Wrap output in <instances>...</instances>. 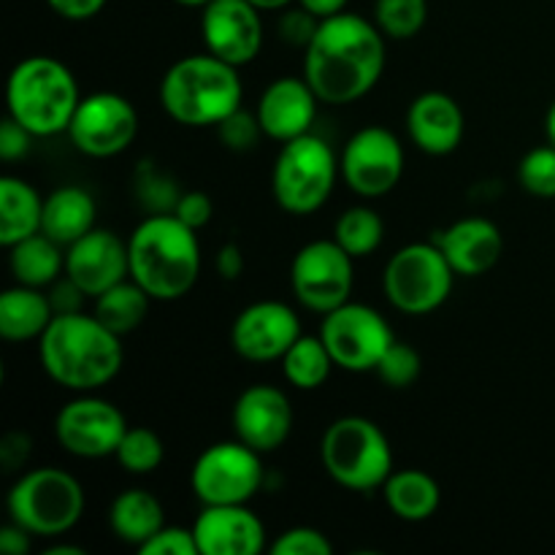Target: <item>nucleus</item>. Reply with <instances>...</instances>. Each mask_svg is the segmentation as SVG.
Here are the masks:
<instances>
[{
	"label": "nucleus",
	"instance_id": "37998d69",
	"mask_svg": "<svg viewBox=\"0 0 555 555\" xmlns=\"http://www.w3.org/2000/svg\"><path fill=\"white\" fill-rule=\"evenodd\" d=\"M33 133L27 128H22L14 117L5 114V119L0 122V157L3 160H20V157L27 155L30 150Z\"/></svg>",
	"mask_w": 555,
	"mask_h": 555
},
{
	"label": "nucleus",
	"instance_id": "5fc2aeb1",
	"mask_svg": "<svg viewBox=\"0 0 555 555\" xmlns=\"http://www.w3.org/2000/svg\"><path fill=\"white\" fill-rule=\"evenodd\" d=\"M179 5H188V9H204V5H209L211 0H177Z\"/></svg>",
	"mask_w": 555,
	"mask_h": 555
},
{
	"label": "nucleus",
	"instance_id": "2eb2a0df",
	"mask_svg": "<svg viewBox=\"0 0 555 555\" xmlns=\"http://www.w3.org/2000/svg\"><path fill=\"white\" fill-rule=\"evenodd\" d=\"M128 428L122 412L112 401L95 399V396L68 401L54 417V437L60 448L76 459L114 455Z\"/></svg>",
	"mask_w": 555,
	"mask_h": 555
},
{
	"label": "nucleus",
	"instance_id": "f8f14e48",
	"mask_svg": "<svg viewBox=\"0 0 555 555\" xmlns=\"http://www.w3.org/2000/svg\"><path fill=\"white\" fill-rule=\"evenodd\" d=\"M352 255L345 253L334 238H318L304 244L291 266L293 296L309 312L328 314L331 309L350 301L352 282Z\"/></svg>",
	"mask_w": 555,
	"mask_h": 555
},
{
	"label": "nucleus",
	"instance_id": "6ab92c4d",
	"mask_svg": "<svg viewBox=\"0 0 555 555\" xmlns=\"http://www.w3.org/2000/svg\"><path fill=\"white\" fill-rule=\"evenodd\" d=\"M65 274L87 293L98 298L108 287L130 276V249L117 233L92 228L65 253Z\"/></svg>",
	"mask_w": 555,
	"mask_h": 555
},
{
	"label": "nucleus",
	"instance_id": "393cba45",
	"mask_svg": "<svg viewBox=\"0 0 555 555\" xmlns=\"http://www.w3.org/2000/svg\"><path fill=\"white\" fill-rule=\"evenodd\" d=\"M95 198L85 188H57L43 201V225L41 231L63 247L79 242L85 233L95 228Z\"/></svg>",
	"mask_w": 555,
	"mask_h": 555
},
{
	"label": "nucleus",
	"instance_id": "49530a36",
	"mask_svg": "<svg viewBox=\"0 0 555 555\" xmlns=\"http://www.w3.org/2000/svg\"><path fill=\"white\" fill-rule=\"evenodd\" d=\"M49 9L54 11L57 16L70 22H85L92 20L95 14H101L106 0H47Z\"/></svg>",
	"mask_w": 555,
	"mask_h": 555
},
{
	"label": "nucleus",
	"instance_id": "9b49d317",
	"mask_svg": "<svg viewBox=\"0 0 555 555\" xmlns=\"http://www.w3.org/2000/svg\"><path fill=\"white\" fill-rule=\"evenodd\" d=\"M320 336L336 366L347 372H374L385 350L396 341L388 320L377 309L352 301L323 314Z\"/></svg>",
	"mask_w": 555,
	"mask_h": 555
},
{
	"label": "nucleus",
	"instance_id": "9d476101",
	"mask_svg": "<svg viewBox=\"0 0 555 555\" xmlns=\"http://www.w3.org/2000/svg\"><path fill=\"white\" fill-rule=\"evenodd\" d=\"M258 450L236 442H217L195 459L190 488L204 507L247 504L263 488V461Z\"/></svg>",
	"mask_w": 555,
	"mask_h": 555
},
{
	"label": "nucleus",
	"instance_id": "473e14b6",
	"mask_svg": "<svg viewBox=\"0 0 555 555\" xmlns=\"http://www.w3.org/2000/svg\"><path fill=\"white\" fill-rule=\"evenodd\" d=\"M426 20V0H377L374 3V25L385 33V38H393V41L415 38Z\"/></svg>",
	"mask_w": 555,
	"mask_h": 555
},
{
	"label": "nucleus",
	"instance_id": "2f4dec72",
	"mask_svg": "<svg viewBox=\"0 0 555 555\" xmlns=\"http://www.w3.org/2000/svg\"><path fill=\"white\" fill-rule=\"evenodd\" d=\"M385 238V222L369 206H352L341 211L334 225V242L352 258H366L379 249Z\"/></svg>",
	"mask_w": 555,
	"mask_h": 555
},
{
	"label": "nucleus",
	"instance_id": "4be33fe9",
	"mask_svg": "<svg viewBox=\"0 0 555 555\" xmlns=\"http://www.w3.org/2000/svg\"><path fill=\"white\" fill-rule=\"evenodd\" d=\"M459 276L488 274L504 253V236L486 217H464L434 236Z\"/></svg>",
	"mask_w": 555,
	"mask_h": 555
},
{
	"label": "nucleus",
	"instance_id": "a211bd4d",
	"mask_svg": "<svg viewBox=\"0 0 555 555\" xmlns=\"http://www.w3.org/2000/svg\"><path fill=\"white\" fill-rule=\"evenodd\" d=\"M231 423L244 444L258 453H274L293 431L291 399L274 385H253L233 404Z\"/></svg>",
	"mask_w": 555,
	"mask_h": 555
},
{
	"label": "nucleus",
	"instance_id": "603ef678",
	"mask_svg": "<svg viewBox=\"0 0 555 555\" xmlns=\"http://www.w3.org/2000/svg\"><path fill=\"white\" fill-rule=\"evenodd\" d=\"M43 555H87V551H81V547L76 545H54V547H47Z\"/></svg>",
	"mask_w": 555,
	"mask_h": 555
},
{
	"label": "nucleus",
	"instance_id": "aec40b11",
	"mask_svg": "<svg viewBox=\"0 0 555 555\" xmlns=\"http://www.w3.org/2000/svg\"><path fill=\"white\" fill-rule=\"evenodd\" d=\"M201 555H258L266 547V526L247 504H211L193 524Z\"/></svg>",
	"mask_w": 555,
	"mask_h": 555
},
{
	"label": "nucleus",
	"instance_id": "ea45409f",
	"mask_svg": "<svg viewBox=\"0 0 555 555\" xmlns=\"http://www.w3.org/2000/svg\"><path fill=\"white\" fill-rule=\"evenodd\" d=\"M141 555H201L193 529L182 526H163L150 542L139 547Z\"/></svg>",
	"mask_w": 555,
	"mask_h": 555
},
{
	"label": "nucleus",
	"instance_id": "f257e3e1",
	"mask_svg": "<svg viewBox=\"0 0 555 555\" xmlns=\"http://www.w3.org/2000/svg\"><path fill=\"white\" fill-rule=\"evenodd\" d=\"M304 76L320 103L347 106L374 90L385 70V33L361 14L339 11L320 20L304 49Z\"/></svg>",
	"mask_w": 555,
	"mask_h": 555
},
{
	"label": "nucleus",
	"instance_id": "a18cd8bd",
	"mask_svg": "<svg viewBox=\"0 0 555 555\" xmlns=\"http://www.w3.org/2000/svg\"><path fill=\"white\" fill-rule=\"evenodd\" d=\"M27 455H30V437L27 434L11 431L0 439V464L5 466V472L20 469Z\"/></svg>",
	"mask_w": 555,
	"mask_h": 555
},
{
	"label": "nucleus",
	"instance_id": "09e8293b",
	"mask_svg": "<svg viewBox=\"0 0 555 555\" xmlns=\"http://www.w3.org/2000/svg\"><path fill=\"white\" fill-rule=\"evenodd\" d=\"M30 531L22 529L20 524H14L11 520L9 526H3L0 529V553L5 555H25L30 551Z\"/></svg>",
	"mask_w": 555,
	"mask_h": 555
},
{
	"label": "nucleus",
	"instance_id": "8fccbe9b",
	"mask_svg": "<svg viewBox=\"0 0 555 555\" xmlns=\"http://www.w3.org/2000/svg\"><path fill=\"white\" fill-rule=\"evenodd\" d=\"M347 3H350V0H298V5L312 11V14L320 16V20L339 14V11L347 9Z\"/></svg>",
	"mask_w": 555,
	"mask_h": 555
},
{
	"label": "nucleus",
	"instance_id": "72a5a7b5",
	"mask_svg": "<svg viewBox=\"0 0 555 555\" xmlns=\"http://www.w3.org/2000/svg\"><path fill=\"white\" fill-rule=\"evenodd\" d=\"M114 459L130 475H152L166 459V448H163V439L152 428L135 426L125 431Z\"/></svg>",
	"mask_w": 555,
	"mask_h": 555
},
{
	"label": "nucleus",
	"instance_id": "f704fd0d",
	"mask_svg": "<svg viewBox=\"0 0 555 555\" xmlns=\"http://www.w3.org/2000/svg\"><path fill=\"white\" fill-rule=\"evenodd\" d=\"M135 193H139V201L150 215H173L177 201L182 198L177 184L163 177L155 163H141V168L135 171Z\"/></svg>",
	"mask_w": 555,
	"mask_h": 555
},
{
	"label": "nucleus",
	"instance_id": "a878e982",
	"mask_svg": "<svg viewBox=\"0 0 555 555\" xmlns=\"http://www.w3.org/2000/svg\"><path fill=\"white\" fill-rule=\"evenodd\" d=\"M383 496L385 504L390 507V513H393L396 518L406 520V524L428 520L439 509V502H442L439 482L423 469L393 472V475L385 480Z\"/></svg>",
	"mask_w": 555,
	"mask_h": 555
},
{
	"label": "nucleus",
	"instance_id": "58836bf2",
	"mask_svg": "<svg viewBox=\"0 0 555 555\" xmlns=\"http://www.w3.org/2000/svg\"><path fill=\"white\" fill-rule=\"evenodd\" d=\"M269 551L271 555H331L334 545H331V540L323 531L309 529V526H296V529H287L285 534L276 537Z\"/></svg>",
	"mask_w": 555,
	"mask_h": 555
},
{
	"label": "nucleus",
	"instance_id": "7ed1b4c3",
	"mask_svg": "<svg viewBox=\"0 0 555 555\" xmlns=\"http://www.w3.org/2000/svg\"><path fill=\"white\" fill-rule=\"evenodd\" d=\"M198 231L177 215H150L130 236V276L152 301H177L188 296L201 276Z\"/></svg>",
	"mask_w": 555,
	"mask_h": 555
},
{
	"label": "nucleus",
	"instance_id": "b1692460",
	"mask_svg": "<svg viewBox=\"0 0 555 555\" xmlns=\"http://www.w3.org/2000/svg\"><path fill=\"white\" fill-rule=\"evenodd\" d=\"M52 320V301L41 287L14 285L0 296V336L11 345L41 339Z\"/></svg>",
	"mask_w": 555,
	"mask_h": 555
},
{
	"label": "nucleus",
	"instance_id": "de8ad7c7",
	"mask_svg": "<svg viewBox=\"0 0 555 555\" xmlns=\"http://www.w3.org/2000/svg\"><path fill=\"white\" fill-rule=\"evenodd\" d=\"M217 271L225 282H236L244 274V253L238 244H222L220 253H217Z\"/></svg>",
	"mask_w": 555,
	"mask_h": 555
},
{
	"label": "nucleus",
	"instance_id": "79ce46f5",
	"mask_svg": "<svg viewBox=\"0 0 555 555\" xmlns=\"http://www.w3.org/2000/svg\"><path fill=\"white\" fill-rule=\"evenodd\" d=\"M173 215H177L188 228L201 231V228L209 225L211 217H215V204H211L209 195L201 193V190H190V193H182V198L177 201Z\"/></svg>",
	"mask_w": 555,
	"mask_h": 555
},
{
	"label": "nucleus",
	"instance_id": "7c9ffc66",
	"mask_svg": "<svg viewBox=\"0 0 555 555\" xmlns=\"http://www.w3.org/2000/svg\"><path fill=\"white\" fill-rule=\"evenodd\" d=\"M334 366L336 363L325 347L323 336L301 334L293 341L291 350L282 356V372H285L287 383L298 390H318L331 377Z\"/></svg>",
	"mask_w": 555,
	"mask_h": 555
},
{
	"label": "nucleus",
	"instance_id": "c9c22d12",
	"mask_svg": "<svg viewBox=\"0 0 555 555\" xmlns=\"http://www.w3.org/2000/svg\"><path fill=\"white\" fill-rule=\"evenodd\" d=\"M518 179L526 193L537 198H555V144L526 152L518 166Z\"/></svg>",
	"mask_w": 555,
	"mask_h": 555
},
{
	"label": "nucleus",
	"instance_id": "4468645a",
	"mask_svg": "<svg viewBox=\"0 0 555 555\" xmlns=\"http://www.w3.org/2000/svg\"><path fill=\"white\" fill-rule=\"evenodd\" d=\"M341 179L363 198H383L404 173V146L388 128H361L339 157Z\"/></svg>",
	"mask_w": 555,
	"mask_h": 555
},
{
	"label": "nucleus",
	"instance_id": "6e6552de",
	"mask_svg": "<svg viewBox=\"0 0 555 555\" xmlns=\"http://www.w3.org/2000/svg\"><path fill=\"white\" fill-rule=\"evenodd\" d=\"M9 515L33 537H60L79 524L85 491L74 475L54 466L25 472L9 491Z\"/></svg>",
	"mask_w": 555,
	"mask_h": 555
},
{
	"label": "nucleus",
	"instance_id": "0eeeda50",
	"mask_svg": "<svg viewBox=\"0 0 555 555\" xmlns=\"http://www.w3.org/2000/svg\"><path fill=\"white\" fill-rule=\"evenodd\" d=\"M339 173L334 150L320 135L304 133L282 144L271 168V193L287 215H314L331 198Z\"/></svg>",
	"mask_w": 555,
	"mask_h": 555
},
{
	"label": "nucleus",
	"instance_id": "423d86ee",
	"mask_svg": "<svg viewBox=\"0 0 555 555\" xmlns=\"http://www.w3.org/2000/svg\"><path fill=\"white\" fill-rule=\"evenodd\" d=\"M320 459L331 480L347 491H374L393 475L388 437L377 423L361 415H345L325 428Z\"/></svg>",
	"mask_w": 555,
	"mask_h": 555
},
{
	"label": "nucleus",
	"instance_id": "c85d7f7f",
	"mask_svg": "<svg viewBox=\"0 0 555 555\" xmlns=\"http://www.w3.org/2000/svg\"><path fill=\"white\" fill-rule=\"evenodd\" d=\"M9 266L16 285L27 287H49L60 280L65 269L63 244L49 238L47 233H33L22 238L14 247H9Z\"/></svg>",
	"mask_w": 555,
	"mask_h": 555
},
{
	"label": "nucleus",
	"instance_id": "e433bc0d",
	"mask_svg": "<svg viewBox=\"0 0 555 555\" xmlns=\"http://www.w3.org/2000/svg\"><path fill=\"white\" fill-rule=\"evenodd\" d=\"M421 356H417L415 347L410 345H401V341H393V345L385 350L383 361L377 363V377L383 379L388 388H410V385L417 383L421 377Z\"/></svg>",
	"mask_w": 555,
	"mask_h": 555
},
{
	"label": "nucleus",
	"instance_id": "f03ea898",
	"mask_svg": "<svg viewBox=\"0 0 555 555\" xmlns=\"http://www.w3.org/2000/svg\"><path fill=\"white\" fill-rule=\"evenodd\" d=\"M41 366L60 388L90 390L112 383L122 369V341L95 314H54L38 339Z\"/></svg>",
	"mask_w": 555,
	"mask_h": 555
},
{
	"label": "nucleus",
	"instance_id": "3c124183",
	"mask_svg": "<svg viewBox=\"0 0 555 555\" xmlns=\"http://www.w3.org/2000/svg\"><path fill=\"white\" fill-rule=\"evenodd\" d=\"M253 5H258L260 11H280L285 9V5H291L293 0H249Z\"/></svg>",
	"mask_w": 555,
	"mask_h": 555
},
{
	"label": "nucleus",
	"instance_id": "c03bdc74",
	"mask_svg": "<svg viewBox=\"0 0 555 555\" xmlns=\"http://www.w3.org/2000/svg\"><path fill=\"white\" fill-rule=\"evenodd\" d=\"M87 293L65 274V280L52 282V293H49V301H52L54 314H74L81 312V304H85Z\"/></svg>",
	"mask_w": 555,
	"mask_h": 555
},
{
	"label": "nucleus",
	"instance_id": "5701e85b",
	"mask_svg": "<svg viewBox=\"0 0 555 555\" xmlns=\"http://www.w3.org/2000/svg\"><path fill=\"white\" fill-rule=\"evenodd\" d=\"M406 133L412 144L434 157L450 155L464 139V112L448 92L428 90L410 103Z\"/></svg>",
	"mask_w": 555,
	"mask_h": 555
},
{
	"label": "nucleus",
	"instance_id": "412c9836",
	"mask_svg": "<svg viewBox=\"0 0 555 555\" xmlns=\"http://www.w3.org/2000/svg\"><path fill=\"white\" fill-rule=\"evenodd\" d=\"M318 92L312 85L298 76H280L263 90L258 101V119L260 128L269 139L274 141H293L298 135L312 130L314 117H318Z\"/></svg>",
	"mask_w": 555,
	"mask_h": 555
},
{
	"label": "nucleus",
	"instance_id": "864d4df0",
	"mask_svg": "<svg viewBox=\"0 0 555 555\" xmlns=\"http://www.w3.org/2000/svg\"><path fill=\"white\" fill-rule=\"evenodd\" d=\"M545 130H547V141L555 144V101L547 108V117H545Z\"/></svg>",
	"mask_w": 555,
	"mask_h": 555
},
{
	"label": "nucleus",
	"instance_id": "39448f33",
	"mask_svg": "<svg viewBox=\"0 0 555 555\" xmlns=\"http://www.w3.org/2000/svg\"><path fill=\"white\" fill-rule=\"evenodd\" d=\"M79 101V85L68 65L47 54L16 63L5 85L9 117L33 135L68 133Z\"/></svg>",
	"mask_w": 555,
	"mask_h": 555
},
{
	"label": "nucleus",
	"instance_id": "c756f323",
	"mask_svg": "<svg viewBox=\"0 0 555 555\" xmlns=\"http://www.w3.org/2000/svg\"><path fill=\"white\" fill-rule=\"evenodd\" d=\"M152 296L130 276L119 285L108 287L106 293L95 298V318L101 320L106 328H112L117 336L130 334L144 323L146 312H150Z\"/></svg>",
	"mask_w": 555,
	"mask_h": 555
},
{
	"label": "nucleus",
	"instance_id": "20e7f679",
	"mask_svg": "<svg viewBox=\"0 0 555 555\" xmlns=\"http://www.w3.org/2000/svg\"><path fill=\"white\" fill-rule=\"evenodd\" d=\"M244 87L236 65L211 52L177 60L160 81V103L184 128H217L242 108Z\"/></svg>",
	"mask_w": 555,
	"mask_h": 555
},
{
	"label": "nucleus",
	"instance_id": "4c0bfd02",
	"mask_svg": "<svg viewBox=\"0 0 555 555\" xmlns=\"http://www.w3.org/2000/svg\"><path fill=\"white\" fill-rule=\"evenodd\" d=\"M217 133L225 150L231 152H253L258 146L263 128H260L258 112H247V108H236L233 114H228L220 125H217Z\"/></svg>",
	"mask_w": 555,
	"mask_h": 555
},
{
	"label": "nucleus",
	"instance_id": "f3484780",
	"mask_svg": "<svg viewBox=\"0 0 555 555\" xmlns=\"http://www.w3.org/2000/svg\"><path fill=\"white\" fill-rule=\"evenodd\" d=\"M201 33L206 52L236 68L253 63L263 49L260 9L249 0H211L201 14Z\"/></svg>",
	"mask_w": 555,
	"mask_h": 555
},
{
	"label": "nucleus",
	"instance_id": "1a4fd4ad",
	"mask_svg": "<svg viewBox=\"0 0 555 555\" xmlns=\"http://www.w3.org/2000/svg\"><path fill=\"white\" fill-rule=\"evenodd\" d=\"M455 271L434 242L396 249L383 274L385 298L404 314H428L442 307L453 291Z\"/></svg>",
	"mask_w": 555,
	"mask_h": 555
},
{
	"label": "nucleus",
	"instance_id": "bb28decb",
	"mask_svg": "<svg viewBox=\"0 0 555 555\" xmlns=\"http://www.w3.org/2000/svg\"><path fill=\"white\" fill-rule=\"evenodd\" d=\"M43 201L36 188L16 177L0 179V244L14 247L22 238L41 233Z\"/></svg>",
	"mask_w": 555,
	"mask_h": 555
},
{
	"label": "nucleus",
	"instance_id": "a19ab883",
	"mask_svg": "<svg viewBox=\"0 0 555 555\" xmlns=\"http://www.w3.org/2000/svg\"><path fill=\"white\" fill-rule=\"evenodd\" d=\"M318 27H320V16H314L312 11H307L301 5V9H293L282 14L280 38L291 43V47L307 49L309 41L314 38V33H318Z\"/></svg>",
	"mask_w": 555,
	"mask_h": 555
},
{
	"label": "nucleus",
	"instance_id": "cd10ccee",
	"mask_svg": "<svg viewBox=\"0 0 555 555\" xmlns=\"http://www.w3.org/2000/svg\"><path fill=\"white\" fill-rule=\"evenodd\" d=\"M108 524L125 545L141 547L166 526V515L157 496H152L144 488H130L112 502Z\"/></svg>",
	"mask_w": 555,
	"mask_h": 555
},
{
	"label": "nucleus",
	"instance_id": "dca6fc26",
	"mask_svg": "<svg viewBox=\"0 0 555 555\" xmlns=\"http://www.w3.org/2000/svg\"><path fill=\"white\" fill-rule=\"evenodd\" d=\"M301 336L296 309L282 301H258L236 314L231 325V345L244 361H282L293 341Z\"/></svg>",
	"mask_w": 555,
	"mask_h": 555
},
{
	"label": "nucleus",
	"instance_id": "ddd939ff",
	"mask_svg": "<svg viewBox=\"0 0 555 555\" xmlns=\"http://www.w3.org/2000/svg\"><path fill=\"white\" fill-rule=\"evenodd\" d=\"M139 133V114L125 95L92 92L81 98L68 125V139L81 155L114 157L128 150Z\"/></svg>",
	"mask_w": 555,
	"mask_h": 555
}]
</instances>
